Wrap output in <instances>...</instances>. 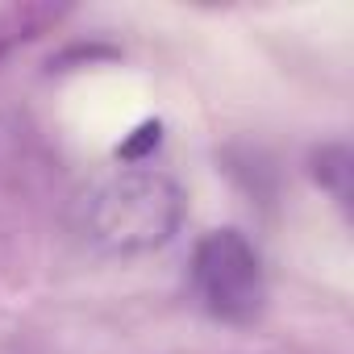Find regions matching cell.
I'll return each instance as SVG.
<instances>
[{"mask_svg":"<svg viewBox=\"0 0 354 354\" xmlns=\"http://www.w3.org/2000/svg\"><path fill=\"white\" fill-rule=\"evenodd\" d=\"M184 217V196L158 171H121L88 196V238L113 254L162 246Z\"/></svg>","mask_w":354,"mask_h":354,"instance_id":"obj_1","label":"cell"},{"mask_svg":"<svg viewBox=\"0 0 354 354\" xmlns=\"http://www.w3.org/2000/svg\"><path fill=\"white\" fill-rule=\"evenodd\" d=\"M192 288L201 304L225 325H250L267 304L263 259L242 230H213L196 242Z\"/></svg>","mask_w":354,"mask_h":354,"instance_id":"obj_2","label":"cell"}]
</instances>
